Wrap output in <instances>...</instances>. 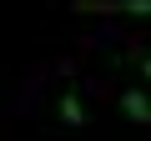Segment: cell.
Listing matches in <instances>:
<instances>
[{
    "instance_id": "6da1fadb",
    "label": "cell",
    "mask_w": 151,
    "mask_h": 141,
    "mask_svg": "<svg viewBox=\"0 0 151 141\" xmlns=\"http://www.w3.org/2000/svg\"><path fill=\"white\" fill-rule=\"evenodd\" d=\"M76 10H106V15H151V0H76Z\"/></svg>"
},
{
    "instance_id": "3957f363",
    "label": "cell",
    "mask_w": 151,
    "mask_h": 141,
    "mask_svg": "<svg viewBox=\"0 0 151 141\" xmlns=\"http://www.w3.org/2000/svg\"><path fill=\"white\" fill-rule=\"evenodd\" d=\"M55 111H60V121H65V126H76V131L91 126V116H86V106H81V96H76V91H60Z\"/></svg>"
},
{
    "instance_id": "7a4b0ae2",
    "label": "cell",
    "mask_w": 151,
    "mask_h": 141,
    "mask_svg": "<svg viewBox=\"0 0 151 141\" xmlns=\"http://www.w3.org/2000/svg\"><path fill=\"white\" fill-rule=\"evenodd\" d=\"M121 111H126L136 126H151V96H146L141 86H126V91H121Z\"/></svg>"
},
{
    "instance_id": "277c9868",
    "label": "cell",
    "mask_w": 151,
    "mask_h": 141,
    "mask_svg": "<svg viewBox=\"0 0 151 141\" xmlns=\"http://www.w3.org/2000/svg\"><path fill=\"white\" fill-rule=\"evenodd\" d=\"M136 70L146 76V86H151V55H136Z\"/></svg>"
}]
</instances>
